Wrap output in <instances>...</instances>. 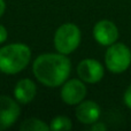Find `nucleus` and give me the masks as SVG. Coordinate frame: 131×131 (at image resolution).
<instances>
[{"label": "nucleus", "instance_id": "nucleus-7", "mask_svg": "<svg viewBox=\"0 0 131 131\" xmlns=\"http://www.w3.org/2000/svg\"><path fill=\"white\" fill-rule=\"evenodd\" d=\"M77 75L84 83L95 84L104 78L105 69L98 60L84 59L77 66Z\"/></svg>", "mask_w": 131, "mask_h": 131}, {"label": "nucleus", "instance_id": "nucleus-16", "mask_svg": "<svg viewBox=\"0 0 131 131\" xmlns=\"http://www.w3.org/2000/svg\"><path fill=\"white\" fill-rule=\"evenodd\" d=\"M5 9H6V4H5V0H0V17L4 15Z\"/></svg>", "mask_w": 131, "mask_h": 131}, {"label": "nucleus", "instance_id": "nucleus-6", "mask_svg": "<svg viewBox=\"0 0 131 131\" xmlns=\"http://www.w3.org/2000/svg\"><path fill=\"white\" fill-rule=\"evenodd\" d=\"M120 37V32L114 22L109 20H100L93 27V38L99 45L111 46L116 43Z\"/></svg>", "mask_w": 131, "mask_h": 131}, {"label": "nucleus", "instance_id": "nucleus-2", "mask_svg": "<svg viewBox=\"0 0 131 131\" xmlns=\"http://www.w3.org/2000/svg\"><path fill=\"white\" fill-rule=\"evenodd\" d=\"M31 51L29 46L14 43L0 48V71L15 75L22 71L30 62Z\"/></svg>", "mask_w": 131, "mask_h": 131}, {"label": "nucleus", "instance_id": "nucleus-9", "mask_svg": "<svg viewBox=\"0 0 131 131\" xmlns=\"http://www.w3.org/2000/svg\"><path fill=\"white\" fill-rule=\"evenodd\" d=\"M76 118L83 124H93L100 118L101 109L93 100H83L79 102L75 111Z\"/></svg>", "mask_w": 131, "mask_h": 131}, {"label": "nucleus", "instance_id": "nucleus-11", "mask_svg": "<svg viewBox=\"0 0 131 131\" xmlns=\"http://www.w3.org/2000/svg\"><path fill=\"white\" fill-rule=\"evenodd\" d=\"M21 131H48L50 125H47L45 122L36 117H30L28 120H24L20 127Z\"/></svg>", "mask_w": 131, "mask_h": 131}, {"label": "nucleus", "instance_id": "nucleus-4", "mask_svg": "<svg viewBox=\"0 0 131 131\" xmlns=\"http://www.w3.org/2000/svg\"><path fill=\"white\" fill-rule=\"evenodd\" d=\"M106 68L113 74H122L131 66V50L123 43H114L105 53Z\"/></svg>", "mask_w": 131, "mask_h": 131}, {"label": "nucleus", "instance_id": "nucleus-8", "mask_svg": "<svg viewBox=\"0 0 131 131\" xmlns=\"http://www.w3.org/2000/svg\"><path fill=\"white\" fill-rule=\"evenodd\" d=\"M21 113L17 101L7 95H0V131L10 128Z\"/></svg>", "mask_w": 131, "mask_h": 131}, {"label": "nucleus", "instance_id": "nucleus-1", "mask_svg": "<svg viewBox=\"0 0 131 131\" xmlns=\"http://www.w3.org/2000/svg\"><path fill=\"white\" fill-rule=\"evenodd\" d=\"M71 71V62L61 53H45L35 60L32 72L43 85L48 88L61 86Z\"/></svg>", "mask_w": 131, "mask_h": 131}, {"label": "nucleus", "instance_id": "nucleus-10", "mask_svg": "<svg viewBox=\"0 0 131 131\" xmlns=\"http://www.w3.org/2000/svg\"><path fill=\"white\" fill-rule=\"evenodd\" d=\"M37 93V88L34 81L29 78H23L16 83L14 88V97L17 102L22 105L30 104L35 99Z\"/></svg>", "mask_w": 131, "mask_h": 131}, {"label": "nucleus", "instance_id": "nucleus-5", "mask_svg": "<svg viewBox=\"0 0 131 131\" xmlns=\"http://www.w3.org/2000/svg\"><path fill=\"white\" fill-rule=\"evenodd\" d=\"M61 99L64 104L69 106H75L82 102L86 97L88 89L81 78H72L66 81L61 88Z\"/></svg>", "mask_w": 131, "mask_h": 131}, {"label": "nucleus", "instance_id": "nucleus-12", "mask_svg": "<svg viewBox=\"0 0 131 131\" xmlns=\"http://www.w3.org/2000/svg\"><path fill=\"white\" fill-rule=\"evenodd\" d=\"M72 129V122L69 117L59 115L54 117L50 123V130L52 131H68Z\"/></svg>", "mask_w": 131, "mask_h": 131}, {"label": "nucleus", "instance_id": "nucleus-15", "mask_svg": "<svg viewBox=\"0 0 131 131\" xmlns=\"http://www.w3.org/2000/svg\"><path fill=\"white\" fill-rule=\"evenodd\" d=\"M8 38V32H7V29L4 27L2 24H0V44L5 43Z\"/></svg>", "mask_w": 131, "mask_h": 131}, {"label": "nucleus", "instance_id": "nucleus-14", "mask_svg": "<svg viewBox=\"0 0 131 131\" xmlns=\"http://www.w3.org/2000/svg\"><path fill=\"white\" fill-rule=\"evenodd\" d=\"M92 131H105L107 130V125L102 122H94L93 124H91V128H90Z\"/></svg>", "mask_w": 131, "mask_h": 131}, {"label": "nucleus", "instance_id": "nucleus-13", "mask_svg": "<svg viewBox=\"0 0 131 131\" xmlns=\"http://www.w3.org/2000/svg\"><path fill=\"white\" fill-rule=\"evenodd\" d=\"M123 101H124L125 106L129 109H131V85L128 86V89L125 90L124 94H123Z\"/></svg>", "mask_w": 131, "mask_h": 131}, {"label": "nucleus", "instance_id": "nucleus-3", "mask_svg": "<svg viewBox=\"0 0 131 131\" xmlns=\"http://www.w3.org/2000/svg\"><path fill=\"white\" fill-rule=\"evenodd\" d=\"M82 34L79 28L74 23L60 25L54 34V47L59 53L68 55L75 52L81 44Z\"/></svg>", "mask_w": 131, "mask_h": 131}]
</instances>
